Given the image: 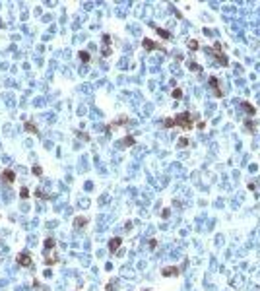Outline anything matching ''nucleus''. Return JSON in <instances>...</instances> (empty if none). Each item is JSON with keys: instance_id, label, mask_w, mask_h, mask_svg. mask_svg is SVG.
<instances>
[{"instance_id": "f257e3e1", "label": "nucleus", "mask_w": 260, "mask_h": 291, "mask_svg": "<svg viewBox=\"0 0 260 291\" xmlns=\"http://www.w3.org/2000/svg\"><path fill=\"white\" fill-rule=\"evenodd\" d=\"M165 128H171V126H181L182 130H190L194 126V120H192V115L190 113H181V115H177L175 119H165L163 122Z\"/></svg>"}, {"instance_id": "f03ea898", "label": "nucleus", "mask_w": 260, "mask_h": 291, "mask_svg": "<svg viewBox=\"0 0 260 291\" xmlns=\"http://www.w3.org/2000/svg\"><path fill=\"white\" fill-rule=\"evenodd\" d=\"M212 52L215 55V58H218V62L221 66H229V58L225 52H221V43H215L214 47H212Z\"/></svg>"}, {"instance_id": "7ed1b4c3", "label": "nucleus", "mask_w": 260, "mask_h": 291, "mask_svg": "<svg viewBox=\"0 0 260 291\" xmlns=\"http://www.w3.org/2000/svg\"><path fill=\"white\" fill-rule=\"evenodd\" d=\"M0 179L4 180V185H12V183H14L16 180V173L14 171H2V175H0Z\"/></svg>"}, {"instance_id": "20e7f679", "label": "nucleus", "mask_w": 260, "mask_h": 291, "mask_svg": "<svg viewBox=\"0 0 260 291\" xmlns=\"http://www.w3.org/2000/svg\"><path fill=\"white\" fill-rule=\"evenodd\" d=\"M18 264H19V266H25V268H29V266H31V256H29L27 252L18 254Z\"/></svg>"}, {"instance_id": "39448f33", "label": "nucleus", "mask_w": 260, "mask_h": 291, "mask_svg": "<svg viewBox=\"0 0 260 291\" xmlns=\"http://www.w3.org/2000/svg\"><path fill=\"white\" fill-rule=\"evenodd\" d=\"M210 83H212L214 89H215V97H221L223 91H221V86H219V80L215 78V76H210Z\"/></svg>"}, {"instance_id": "423d86ee", "label": "nucleus", "mask_w": 260, "mask_h": 291, "mask_svg": "<svg viewBox=\"0 0 260 291\" xmlns=\"http://www.w3.org/2000/svg\"><path fill=\"white\" fill-rule=\"evenodd\" d=\"M142 45H144L146 51H153V49H161V51H163V47H161V45H155L152 39H144V41H142Z\"/></svg>"}, {"instance_id": "0eeeda50", "label": "nucleus", "mask_w": 260, "mask_h": 291, "mask_svg": "<svg viewBox=\"0 0 260 291\" xmlns=\"http://www.w3.org/2000/svg\"><path fill=\"white\" fill-rule=\"evenodd\" d=\"M121 243H122V239H121V237H115V239H111V241H109V250H111V252L119 250Z\"/></svg>"}, {"instance_id": "6e6552de", "label": "nucleus", "mask_w": 260, "mask_h": 291, "mask_svg": "<svg viewBox=\"0 0 260 291\" xmlns=\"http://www.w3.org/2000/svg\"><path fill=\"white\" fill-rule=\"evenodd\" d=\"M163 276H179V268L177 266H167V268H163Z\"/></svg>"}, {"instance_id": "1a4fd4ad", "label": "nucleus", "mask_w": 260, "mask_h": 291, "mask_svg": "<svg viewBox=\"0 0 260 291\" xmlns=\"http://www.w3.org/2000/svg\"><path fill=\"white\" fill-rule=\"evenodd\" d=\"M241 107L245 109L246 113H249V115H254V107H252V105H251L249 101H243V103H241Z\"/></svg>"}, {"instance_id": "9d476101", "label": "nucleus", "mask_w": 260, "mask_h": 291, "mask_svg": "<svg viewBox=\"0 0 260 291\" xmlns=\"http://www.w3.org/2000/svg\"><path fill=\"white\" fill-rule=\"evenodd\" d=\"M78 56H80V60H82V62H89V52H88V51H80Z\"/></svg>"}, {"instance_id": "9b49d317", "label": "nucleus", "mask_w": 260, "mask_h": 291, "mask_svg": "<svg viewBox=\"0 0 260 291\" xmlns=\"http://www.w3.org/2000/svg\"><path fill=\"white\" fill-rule=\"evenodd\" d=\"M85 223H88L85 217H76L74 219V227H82V225H85Z\"/></svg>"}, {"instance_id": "f8f14e48", "label": "nucleus", "mask_w": 260, "mask_h": 291, "mask_svg": "<svg viewBox=\"0 0 260 291\" xmlns=\"http://www.w3.org/2000/svg\"><path fill=\"white\" fill-rule=\"evenodd\" d=\"M56 246V243H55V239H47L45 241V249L47 250H51V249H55Z\"/></svg>"}, {"instance_id": "ddd939ff", "label": "nucleus", "mask_w": 260, "mask_h": 291, "mask_svg": "<svg viewBox=\"0 0 260 291\" xmlns=\"http://www.w3.org/2000/svg\"><path fill=\"white\" fill-rule=\"evenodd\" d=\"M25 130H29V132H33V134H37V126H33L31 122H25Z\"/></svg>"}, {"instance_id": "4468645a", "label": "nucleus", "mask_w": 260, "mask_h": 291, "mask_svg": "<svg viewBox=\"0 0 260 291\" xmlns=\"http://www.w3.org/2000/svg\"><path fill=\"white\" fill-rule=\"evenodd\" d=\"M188 49H190V51H196V49H198V41H194V39L188 41Z\"/></svg>"}, {"instance_id": "2eb2a0df", "label": "nucleus", "mask_w": 260, "mask_h": 291, "mask_svg": "<svg viewBox=\"0 0 260 291\" xmlns=\"http://www.w3.org/2000/svg\"><path fill=\"white\" fill-rule=\"evenodd\" d=\"M157 33L161 35V37H165V39H169V37H171V33H169V31H165V29H157Z\"/></svg>"}, {"instance_id": "dca6fc26", "label": "nucleus", "mask_w": 260, "mask_h": 291, "mask_svg": "<svg viewBox=\"0 0 260 291\" xmlns=\"http://www.w3.org/2000/svg\"><path fill=\"white\" fill-rule=\"evenodd\" d=\"M173 97H175V99H179V97H182V91L181 89H173V93H171Z\"/></svg>"}, {"instance_id": "f3484780", "label": "nucleus", "mask_w": 260, "mask_h": 291, "mask_svg": "<svg viewBox=\"0 0 260 291\" xmlns=\"http://www.w3.org/2000/svg\"><path fill=\"white\" fill-rule=\"evenodd\" d=\"M188 68H190V70H196V72H202V68H200L198 64H192V62L188 64Z\"/></svg>"}, {"instance_id": "a211bd4d", "label": "nucleus", "mask_w": 260, "mask_h": 291, "mask_svg": "<svg viewBox=\"0 0 260 291\" xmlns=\"http://www.w3.org/2000/svg\"><path fill=\"white\" fill-rule=\"evenodd\" d=\"M179 146H181V148L188 146V140H186V138H181V140H179Z\"/></svg>"}, {"instance_id": "6ab92c4d", "label": "nucleus", "mask_w": 260, "mask_h": 291, "mask_svg": "<svg viewBox=\"0 0 260 291\" xmlns=\"http://www.w3.org/2000/svg\"><path fill=\"white\" fill-rule=\"evenodd\" d=\"M132 144H134V138H126L124 140V146H132Z\"/></svg>"}, {"instance_id": "aec40b11", "label": "nucleus", "mask_w": 260, "mask_h": 291, "mask_svg": "<svg viewBox=\"0 0 260 291\" xmlns=\"http://www.w3.org/2000/svg\"><path fill=\"white\" fill-rule=\"evenodd\" d=\"M155 246H157V241L152 239V241H149V249H155Z\"/></svg>"}, {"instance_id": "412c9836", "label": "nucleus", "mask_w": 260, "mask_h": 291, "mask_svg": "<svg viewBox=\"0 0 260 291\" xmlns=\"http://www.w3.org/2000/svg\"><path fill=\"white\" fill-rule=\"evenodd\" d=\"M33 175H41V167H33Z\"/></svg>"}, {"instance_id": "4be33fe9", "label": "nucleus", "mask_w": 260, "mask_h": 291, "mask_svg": "<svg viewBox=\"0 0 260 291\" xmlns=\"http://www.w3.org/2000/svg\"><path fill=\"white\" fill-rule=\"evenodd\" d=\"M19 196H22V198H25V196H27V188H22V192H19Z\"/></svg>"}]
</instances>
